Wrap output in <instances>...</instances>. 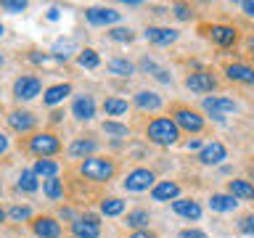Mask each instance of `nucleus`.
Listing matches in <instances>:
<instances>
[{"label":"nucleus","mask_w":254,"mask_h":238,"mask_svg":"<svg viewBox=\"0 0 254 238\" xmlns=\"http://www.w3.org/2000/svg\"><path fill=\"white\" fill-rule=\"evenodd\" d=\"M148 140L156 143V146H172L178 143L180 138V127L175 124V119H167V117H156L154 122H148Z\"/></svg>","instance_id":"nucleus-1"},{"label":"nucleus","mask_w":254,"mask_h":238,"mask_svg":"<svg viewBox=\"0 0 254 238\" xmlns=\"http://www.w3.org/2000/svg\"><path fill=\"white\" fill-rule=\"evenodd\" d=\"M117 172V167L111 159H98V156H90V159H85L82 164H79V175L87 180H95V182H103V180H109L111 175Z\"/></svg>","instance_id":"nucleus-2"},{"label":"nucleus","mask_w":254,"mask_h":238,"mask_svg":"<svg viewBox=\"0 0 254 238\" xmlns=\"http://www.w3.org/2000/svg\"><path fill=\"white\" fill-rule=\"evenodd\" d=\"M59 148H61V143H59V138H56V135H51V132H37L35 138L29 140V151H32L35 156H40V159L59 154Z\"/></svg>","instance_id":"nucleus-3"},{"label":"nucleus","mask_w":254,"mask_h":238,"mask_svg":"<svg viewBox=\"0 0 254 238\" xmlns=\"http://www.w3.org/2000/svg\"><path fill=\"white\" fill-rule=\"evenodd\" d=\"M40 90H43V85H40V79L37 77H19L13 82V95L19 101H32V98H37Z\"/></svg>","instance_id":"nucleus-4"},{"label":"nucleus","mask_w":254,"mask_h":238,"mask_svg":"<svg viewBox=\"0 0 254 238\" xmlns=\"http://www.w3.org/2000/svg\"><path fill=\"white\" fill-rule=\"evenodd\" d=\"M151 185H154V172H148V170H132V172L125 178V188L132 190V193L148 190Z\"/></svg>","instance_id":"nucleus-5"},{"label":"nucleus","mask_w":254,"mask_h":238,"mask_svg":"<svg viewBox=\"0 0 254 238\" xmlns=\"http://www.w3.org/2000/svg\"><path fill=\"white\" fill-rule=\"evenodd\" d=\"M175 124L183 127L188 132H201L204 130V119L190 109H175Z\"/></svg>","instance_id":"nucleus-6"},{"label":"nucleus","mask_w":254,"mask_h":238,"mask_svg":"<svg viewBox=\"0 0 254 238\" xmlns=\"http://www.w3.org/2000/svg\"><path fill=\"white\" fill-rule=\"evenodd\" d=\"M85 19L90 24H95V27H106V24L119 21V11H114V8H87Z\"/></svg>","instance_id":"nucleus-7"},{"label":"nucleus","mask_w":254,"mask_h":238,"mask_svg":"<svg viewBox=\"0 0 254 238\" xmlns=\"http://www.w3.org/2000/svg\"><path fill=\"white\" fill-rule=\"evenodd\" d=\"M204 111L214 119H225L230 111H236V103L230 98H204Z\"/></svg>","instance_id":"nucleus-8"},{"label":"nucleus","mask_w":254,"mask_h":238,"mask_svg":"<svg viewBox=\"0 0 254 238\" xmlns=\"http://www.w3.org/2000/svg\"><path fill=\"white\" fill-rule=\"evenodd\" d=\"M214 85L217 82H214V77L209 71H196V74H190L186 79V87L193 93H209V90H214Z\"/></svg>","instance_id":"nucleus-9"},{"label":"nucleus","mask_w":254,"mask_h":238,"mask_svg":"<svg viewBox=\"0 0 254 238\" xmlns=\"http://www.w3.org/2000/svg\"><path fill=\"white\" fill-rule=\"evenodd\" d=\"M71 233H74V238H98L101 236L98 220H95V217L74 220V222H71Z\"/></svg>","instance_id":"nucleus-10"},{"label":"nucleus","mask_w":254,"mask_h":238,"mask_svg":"<svg viewBox=\"0 0 254 238\" xmlns=\"http://www.w3.org/2000/svg\"><path fill=\"white\" fill-rule=\"evenodd\" d=\"M71 114H74L79 122H90V119L95 117V101L90 98V95H82V98H77L74 106H71Z\"/></svg>","instance_id":"nucleus-11"},{"label":"nucleus","mask_w":254,"mask_h":238,"mask_svg":"<svg viewBox=\"0 0 254 238\" xmlns=\"http://www.w3.org/2000/svg\"><path fill=\"white\" fill-rule=\"evenodd\" d=\"M32 230L40 236V238H59L61 236V225L51 217H40L32 222Z\"/></svg>","instance_id":"nucleus-12"},{"label":"nucleus","mask_w":254,"mask_h":238,"mask_svg":"<svg viewBox=\"0 0 254 238\" xmlns=\"http://www.w3.org/2000/svg\"><path fill=\"white\" fill-rule=\"evenodd\" d=\"M225 156H228V151H225V146L222 143H209V146H204L201 148V164H220V162H225Z\"/></svg>","instance_id":"nucleus-13"},{"label":"nucleus","mask_w":254,"mask_h":238,"mask_svg":"<svg viewBox=\"0 0 254 238\" xmlns=\"http://www.w3.org/2000/svg\"><path fill=\"white\" fill-rule=\"evenodd\" d=\"M225 74H228V79H233V82H244V85L254 82V69L246 66V63H230V66H225Z\"/></svg>","instance_id":"nucleus-14"},{"label":"nucleus","mask_w":254,"mask_h":238,"mask_svg":"<svg viewBox=\"0 0 254 238\" xmlns=\"http://www.w3.org/2000/svg\"><path fill=\"white\" fill-rule=\"evenodd\" d=\"M146 40H151L154 45H170L178 40V32L167 29V27H148L146 29Z\"/></svg>","instance_id":"nucleus-15"},{"label":"nucleus","mask_w":254,"mask_h":238,"mask_svg":"<svg viewBox=\"0 0 254 238\" xmlns=\"http://www.w3.org/2000/svg\"><path fill=\"white\" fill-rule=\"evenodd\" d=\"M172 209L186 220H198L201 217V206H198L196 201H190V198H178V201H172Z\"/></svg>","instance_id":"nucleus-16"},{"label":"nucleus","mask_w":254,"mask_h":238,"mask_svg":"<svg viewBox=\"0 0 254 238\" xmlns=\"http://www.w3.org/2000/svg\"><path fill=\"white\" fill-rule=\"evenodd\" d=\"M180 193V185L178 182H159V185H154V190H151V196H154V201H172V198H178Z\"/></svg>","instance_id":"nucleus-17"},{"label":"nucleus","mask_w":254,"mask_h":238,"mask_svg":"<svg viewBox=\"0 0 254 238\" xmlns=\"http://www.w3.org/2000/svg\"><path fill=\"white\" fill-rule=\"evenodd\" d=\"M98 148V143L90 140V138H79L69 146V156L71 159H90V154Z\"/></svg>","instance_id":"nucleus-18"},{"label":"nucleus","mask_w":254,"mask_h":238,"mask_svg":"<svg viewBox=\"0 0 254 238\" xmlns=\"http://www.w3.org/2000/svg\"><path fill=\"white\" fill-rule=\"evenodd\" d=\"M8 122L16 132H29L32 127H35V117L29 114V111H11L8 114Z\"/></svg>","instance_id":"nucleus-19"},{"label":"nucleus","mask_w":254,"mask_h":238,"mask_svg":"<svg viewBox=\"0 0 254 238\" xmlns=\"http://www.w3.org/2000/svg\"><path fill=\"white\" fill-rule=\"evenodd\" d=\"M209 35H212V40L217 45H233L236 43V29L233 27H225V24H217V27H212L209 29Z\"/></svg>","instance_id":"nucleus-20"},{"label":"nucleus","mask_w":254,"mask_h":238,"mask_svg":"<svg viewBox=\"0 0 254 238\" xmlns=\"http://www.w3.org/2000/svg\"><path fill=\"white\" fill-rule=\"evenodd\" d=\"M209 206H212V212H233L238 201H236V196H230V193H214L209 198Z\"/></svg>","instance_id":"nucleus-21"},{"label":"nucleus","mask_w":254,"mask_h":238,"mask_svg":"<svg viewBox=\"0 0 254 238\" xmlns=\"http://www.w3.org/2000/svg\"><path fill=\"white\" fill-rule=\"evenodd\" d=\"M135 103H138V109H143V111H159L162 109V98H159L156 93H148V90L135 95Z\"/></svg>","instance_id":"nucleus-22"},{"label":"nucleus","mask_w":254,"mask_h":238,"mask_svg":"<svg viewBox=\"0 0 254 238\" xmlns=\"http://www.w3.org/2000/svg\"><path fill=\"white\" fill-rule=\"evenodd\" d=\"M69 93H71V87L66 82H64V85H53V87H48V90H45L43 101L48 103V106H56V103H61Z\"/></svg>","instance_id":"nucleus-23"},{"label":"nucleus","mask_w":254,"mask_h":238,"mask_svg":"<svg viewBox=\"0 0 254 238\" xmlns=\"http://www.w3.org/2000/svg\"><path fill=\"white\" fill-rule=\"evenodd\" d=\"M228 190H230V196H236V198H254V185L246 180H230Z\"/></svg>","instance_id":"nucleus-24"},{"label":"nucleus","mask_w":254,"mask_h":238,"mask_svg":"<svg viewBox=\"0 0 254 238\" xmlns=\"http://www.w3.org/2000/svg\"><path fill=\"white\" fill-rule=\"evenodd\" d=\"M59 170H61V167L56 162H51V159H37V164H35V175H37V178H43V180L56 178Z\"/></svg>","instance_id":"nucleus-25"},{"label":"nucleus","mask_w":254,"mask_h":238,"mask_svg":"<svg viewBox=\"0 0 254 238\" xmlns=\"http://www.w3.org/2000/svg\"><path fill=\"white\" fill-rule=\"evenodd\" d=\"M101 212L106 214V217H117V214L125 212V201H119V198H103V201H101Z\"/></svg>","instance_id":"nucleus-26"},{"label":"nucleus","mask_w":254,"mask_h":238,"mask_svg":"<svg viewBox=\"0 0 254 238\" xmlns=\"http://www.w3.org/2000/svg\"><path fill=\"white\" fill-rule=\"evenodd\" d=\"M109 71L117 74V77H130L132 74V63L127 59H114V61H109Z\"/></svg>","instance_id":"nucleus-27"},{"label":"nucleus","mask_w":254,"mask_h":238,"mask_svg":"<svg viewBox=\"0 0 254 238\" xmlns=\"http://www.w3.org/2000/svg\"><path fill=\"white\" fill-rule=\"evenodd\" d=\"M37 175H35V170H24L21 175H19V190H27V193H35L37 190Z\"/></svg>","instance_id":"nucleus-28"},{"label":"nucleus","mask_w":254,"mask_h":238,"mask_svg":"<svg viewBox=\"0 0 254 238\" xmlns=\"http://www.w3.org/2000/svg\"><path fill=\"white\" fill-rule=\"evenodd\" d=\"M103 111H106L109 117H119V114H125V111H127V101H122V98H106Z\"/></svg>","instance_id":"nucleus-29"},{"label":"nucleus","mask_w":254,"mask_h":238,"mask_svg":"<svg viewBox=\"0 0 254 238\" xmlns=\"http://www.w3.org/2000/svg\"><path fill=\"white\" fill-rule=\"evenodd\" d=\"M43 190H45V196H48V198H53V201H59V198L64 196V185H61V180H59V178L45 180Z\"/></svg>","instance_id":"nucleus-30"},{"label":"nucleus","mask_w":254,"mask_h":238,"mask_svg":"<svg viewBox=\"0 0 254 238\" xmlns=\"http://www.w3.org/2000/svg\"><path fill=\"white\" fill-rule=\"evenodd\" d=\"M77 61H79V66H85V69H95V66L101 63L98 53H95V51H90V48H85V51L77 56Z\"/></svg>","instance_id":"nucleus-31"},{"label":"nucleus","mask_w":254,"mask_h":238,"mask_svg":"<svg viewBox=\"0 0 254 238\" xmlns=\"http://www.w3.org/2000/svg\"><path fill=\"white\" fill-rule=\"evenodd\" d=\"M148 220H151L148 212H143V209H135V212L127 214V225H130V228H146Z\"/></svg>","instance_id":"nucleus-32"},{"label":"nucleus","mask_w":254,"mask_h":238,"mask_svg":"<svg viewBox=\"0 0 254 238\" xmlns=\"http://www.w3.org/2000/svg\"><path fill=\"white\" fill-rule=\"evenodd\" d=\"M103 132H106V135H117V138H127V135H130V127L119 124V122H103Z\"/></svg>","instance_id":"nucleus-33"},{"label":"nucleus","mask_w":254,"mask_h":238,"mask_svg":"<svg viewBox=\"0 0 254 238\" xmlns=\"http://www.w3.org/2000/svg\"><path fill=\"white\" fill-rule=\"evenodd\" d=\"M109 37H111V40H117V43H132V37H135V35H132L130 29H125V27H117V29H111V32H109Z\"/></svg>","instance_id":"nucleus-34"},{"label":"nucleus","mask_w":254,"mask_h":238,"mask_svg":"<svg viewBox=\"0 0 254 238\" xmlns=\"http://www.w3.org/2000/svg\"><path fill=\"white\" fill-rule=\"evenodd\" d=\"M0 8H3V11H11V13H19V11L27 8V3H24V0H3Z\"/></svg>","instance_id":"nucleus-35"},{"label":"nucleus","mask_w":254,"mask_h":238,"mask_svg":"<svg viewBox=\"0 0 254 238\" xmlns=\"http://www.w3.org/2000/svg\"><path fill=\"white\" fill-rule=\"evenodd\" d=\"M11 220H16V222H21V220H29V206H13L11 212Z\"/></svg>","instance_id":"nucleus-36"},{"label":"nucleus","mask_w":254,"mask_h":238,"mask_svg":"<svg viewBox=\"0 0 254 238\" xmlns=\"http://www.w3.org/2000/svg\"><path fill=\"white\" fill-rule=\"evenodd\" d=\"M241 230H244V233H254V214H249V217H244V222H241Z\"/></svg>","instance_id":"nucleus-37"},{"label":"nucleus","mask_w":254,"mask_h":238,"mask_svg":"<svg viewBox=\"0 0 254 238\" xmlns=\"http://www.w3.org/2000/svg\"><path fill=\"white\" fill-rule=\"evenodd\" d=\"M178 238H206V236L201 233V230H183Z\"/></svg>","instance_id":"nucleus-38"},{"label":"nucleus","mask_w":254,"mask_h":238,"mask_svg":"<svg viewBox=\"0 0 254 238\" xmlns=\"http://www.w3.org/2000/svg\"><path fill=\"white\" fill-rule=\"evenodd\" d=\"M175 16H178V19H188V16H190L188 5H175Z\"/></svg>","instance_id":"nucleus-39"},{"label":"nucleus","mask_w":254,"mask_h":238,"mask_svg":"<svg viewBox=\"0 0 254 238\" xmlns=\"http://www.w3.org/2000/svg\"><path fill=\"white\" fill-rule=\"evenodd\" d=\"M130 238H156V236H154V233H148V230H135Z\"/></svg>","instance_id":"nucleus-40"},{"label":"nucleus","mask_w":254,"mask_h":238,"mask_svg":"<svg viewBox=\"0 0 254 238\" xmlns=\"http://www.w3.org/2000/svg\"><path fill=\"white\" fill-rule=\"evenodd\" d=\"M5 151H8V138L0 132V154H5Z\"/></svg>","instance_id":"nucleus-41"},{"label":"nucleus","mask_w":254,"mask_h":238,"mask_svg":"<svg viewBox=\"0 0 254 238\" xmlns=\"http://www.w3.org/2000/svg\"><path fill=\"white\" fill-rule=\"evenodd\" d=\"M244 11L249 13V16H254V0H246V3H244Z\"/></svg>","instance_id":"nucleus-42"},{"label":"nucleus","mask_w":254,"mask_h":238,"mask_svg":"<svg viewBox=\"0 0 254 238\" xmlns=\"http://www.w3.org/2000/svg\"><path fill=\"white\" fill-rule=\"evenodd\" d=\"M48 19H51V21H56V19H59V8H51V13H48Z\"/></svg>","instance_id":"nucleus-43"},{"label":"nucleus","mask_w":254,"mask_h":238,"mask_svg":"<svg viewBox=\"0 0 254 238\" xmlns=\"http://www.w3.org/2000/svg\"><path fill=\"white\" fill-rule=\"evenodd\" d=\"M5 220V209H0V222H3Z\"/></svg>","instance_id":"nucleus-44"},{"label":"nucleus","mask_w":254,"mask_h":238,"mask_svg":"<svg viewBox=\"0 0 254 238\" xmlns=\"http://www.w3.org/2000/svg\"><path fill=\"white\" fill-rule=\"evenodd\" d=\"M249 48H252V51H254V37H252V40H249Z\"/></svg>","instance_id":"nucleus-45"},{"label":"nucleus","mask_w":254,"mask_h":238,"mask_svg":"<svg viewBox=\"0 0 254 238\" xmlns=\"http://www.w3.org/2000/svg\"><path fill=\"white\" fill-rule=\"evenodd\" d=\"M3 32H5V27H3V24H0V37H3Z\"/></svg>","instance_id":"nucleus-46"},{"label":"nucleus","mask_w":254,"mask_h":238,"mask_svg":"<svg viewBox=\"0 0 254 238\" xmlns=\"http://www.w3.org/2000/svg\"><path fill=\"white\" fill-rule=\"evenodd\" d=\"M0 63H3V56H0Z\"/></svg>","instance_id":"nucleus-47"},{"label":"nucleus","mask_w":254,"mask_h":238,"mask_svg":"<svg viewBox=\"0 0 254 238\" xmlns=\"http://www.w3.org/2000/svg\"><path fill=\"white\" fill-rule=\"evenodd\" d=\"M252 180H254V172H252Z\"/></svg>","instance_id":"nucleus-48"}]
</instances>
